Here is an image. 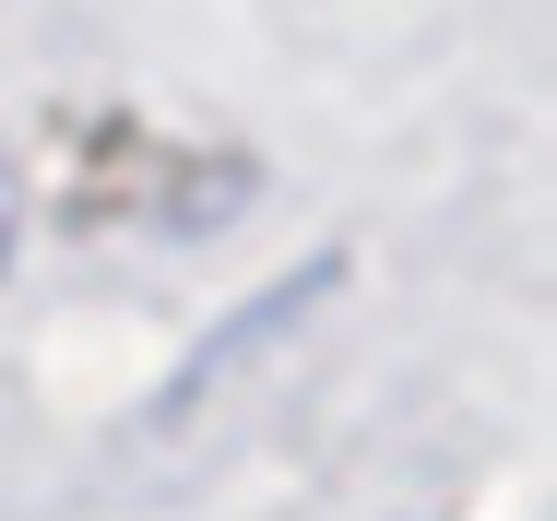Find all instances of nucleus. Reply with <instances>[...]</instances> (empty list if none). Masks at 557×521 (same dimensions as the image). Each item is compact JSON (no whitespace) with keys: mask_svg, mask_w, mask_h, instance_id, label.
<instances>
[{"mask_svg":"<svg viewBox=\"0 0 557 521\" xmlns=\"http://www.w3.org/2000/svg\"><path fill=\"white\" fill-rule=\"evenodd\" d=\"M0 249H12V166H0Z\"/></svg>","mask_w":557,"mask_h":521,"instance_id":"f257e3e1","label":"nucleus"}]
</instances>
